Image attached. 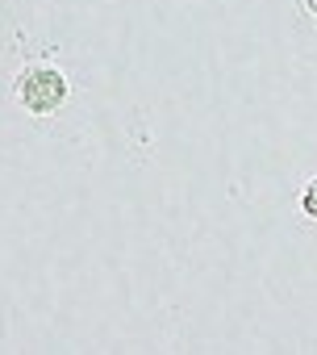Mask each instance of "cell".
Listing matches in <instances>:
<instances>
[{
	"instance_id": "obj_1",
	"label": "cell",
	"mask_w": 317,
	"mask_h": 355,
	"mask_svg": "<svg viewBox=\"0 0 317 355\" xmlns=\"http://www.w3.org/2000/svg\"><path fill=\"white\" fill-rule=\"evenodd\" d=\"M67 101V80L55 67H34L21 76V105L30 113H55Z\"/></svg>"
},
{
	"instance_id": "obj_3",
	"label": "cell",
	"mask_w": 317,
	"mask_h": 355,
	"mask_svg": "<svg viewBox=\"0 0 317 355\" xmlns=\"http://www.w3.org/2000/svg\"><path fill=\"white\" fill-rule=\"evenodd\" d=\"M309 5H313V9H317V0H309Z\"/></svg>"
},
{
	"instance_id": "obj_2",
	"label": "cell",
	"mask_w": 317,
	"mask_h": 355,
	"mask_svg": "<svg viewBox=\"0 0 317 355\" xmlns=\"http://www.w3.org/2000/svg\"><path fill=\"white\" fill-rule=\"evenodd\" d=\"M300 209H305L309 218H317V180L305 184V193H300Z\"/></svg>"
}]
</instances>
